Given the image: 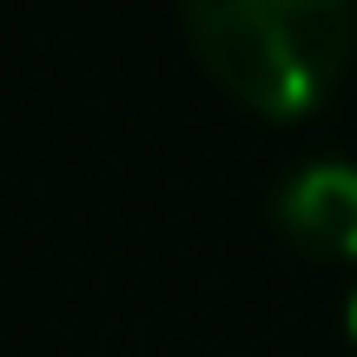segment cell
<instances>
[{
  "label": "cell",
  "mask_w": 357,
  "mask_h": 357,
  "mask_svg": "<svg viewBox=\"0 0 357 357\" xmlns=\"http://www.w3.org/2000/svg\"><path fill=\"white\" fill-rule=\"evenodd\" d=\"M199 60L258 113H305L351 60L357 0H178Z\"/></svg>",
  "instance_id": "obj_1"
},
{
  "label": "cell",
  "mask_w": 357,
  "mask_h": 357,
  "mask_svg": "<svg viewBox=\"0 0 357 357\" xmlns=\"http://www.w3.org/2000/svg\"><path fill=\"white\" fill-rule=\"evenodd\" d=\"M351 331H357V298H351Z\"/></svg>",
  "instance_id": "obj_3"
},
{
  "label": "cell",
  "mask_w": 357,
  "mask_h": 357,
  "mask_svg": "<svg viewBox=\"0 0 357 357\" xmlns=\"http://www.w3.org/2000/svg\"><path fill=\"white\" fill-rule=\"evenodd\" d=\"M271 218L298 252L357 258V159H305L278 178Z\"/></svg>",
  "instance_id": "obj_2"
}]
</instances>
